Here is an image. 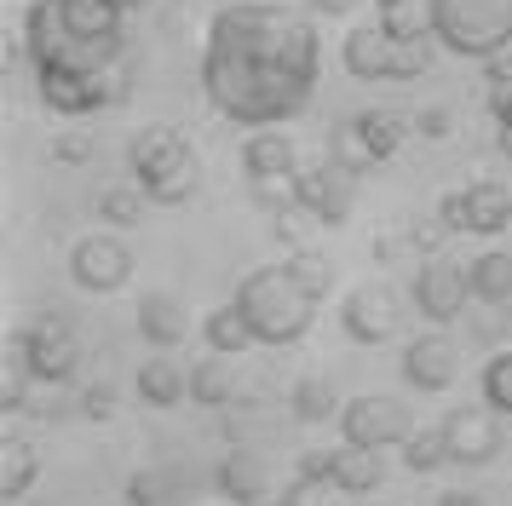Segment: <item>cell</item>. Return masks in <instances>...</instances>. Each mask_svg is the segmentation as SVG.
<instances>
[{
	"label": "cell",
	"mask_w": 512,
	"mask_h": 506,
	"mask_svg": "<svg viewBox=\"0 0 512 506\" xmlns=\"http://www.w3.org/2000/svg\"><path fill=\"white\" fill-rule=\"evenodd\" d=\"M323 69L317 23L288 6H225L208 23L202 87L236 127H282L311 104Z\"/></svg>",
	"instance_id": "cell-1"
},
{
	"label": "cell",
	"mask_w": 512,
	"mask_h": 506,
	"mask_svg": "<svg viewBox=\"0 0 512 506\" xmlns=\"http://www.w3.org/2000/svg\"><path fill=\"white\" fill-rule=\"evenodd\" d=\"M236 305H242V317L254 322L259 345H294L311 334V317H317L323 299L305 294L300 276L288 265H259V271H248L236 282Z\"/></svg>",
	"instance_id": "cell-2"
},
{
	"label": "cell",
	"mask_w": 512,
	"mask_h": 506,
	"mask_svg": "<svg viewBox=\"0 0 512 506\" xmlns=\"http://www.w3.org/2000/svg\"><path fill=\"white\" fill-rule=\"evenodd\" d=\"M127 161H133L139 190L156 207H179V202L196 196V156H190V144L173 133V127H144V133L133 138Z\"/></svg>",
	"instance_id": "cell-3"
},
{
	"label": "cell",
	"mask_w": 512,
	"mask_h": 506,
	"mask_svg": "<svg viewBox=\"0 0 512 506\" xmlns=\"http://www.w3.org/2000/svg\"><path fill=\"white\" fill-rule=\"evenodd\" d=\"M438 46L455 58H478L512 46V0H432Z\"/></svg>",
	"instance_id": "cell-4"
},
{
	"label": "cell",
	"mask_w": 512,
	"mask_h": 506,
	"mask_svg": "<svg viewBox=\"0 0 512 506\" xmlns=\"http://www.w3.org/2000/svg\"><path fill=\"white\" fill-rule=\"evenodd\" d=\"M432 46L438 41H397L386 23H363L351 29L340 46V64L357 81H415L432 69Z\"/></svg>",
	"instance_id": "cell-5"
},
{
	"label": "cell",
	"mask_w": 512,
	"mask_h": 506,
	"mask_svg": "<svg viewBox=\"0 0 512 506\" xmlns=\"http://www.w3.org/2000/svg\"><path fill=\"white\" fill-rule=\"evenodd\" d=\"M294 196L323 230H340L351 219V207H357V167H346L340 156L311 161V167L294 173Z\"/></svg>",
	"instance_id": "cell-6"
},
{
	"label": "cell",
	"mask_w": 512,
	"mask_h": 506,
	"mask_svg": "<svg viewBox=\"0 0 512 506\" xmlns=\"http://www.w3.org/2000/svg\"><path fill=\"white\" fill-rule=\"evenodd\" d=\"M18 345H24L29 368H35V380L41 386H64L75 374V363H81V340H75V328L58 311H47V317H35L18 334Z\"/></svg>",
	"instance_id": "cell-7"
},
{
	"label": "cell",
	"mask_w": 512,
	"mask_h": 506,
	"mask_svg": "<svg viewBox=\"0 0 512 506\" xmlns=\"http://www.w3.org/2000/svg\"><path fill=\"white\" fill-rule=\"evenodd\" d=\"M449 230H466V236H495V230L512 225V190L495 179H478L466 184V190H449L438 207Z\"/></svg>",
	"instance_id": "cell-8"
},
{
	"label": "cell",
	"mask_w": 512,
	"mask_h": 506,
	"mask_svg": "<svg viewBox=\"0 0 512 506\" xmlns=\"http://www.w3.org/2000/svg\"><path fill=\"white\" fill-rule=\"evenodd\" d=\"M340 432L357 449H392L409 437V409L397 397H351L340 409Z\"/></svg>",
	"instance_id": "cell-9"
},
{
	"label": "cell",
	"mask_w": 512,
	"mask_h": 506,
	"mask_svg": "<svg viewBox=\"0 0 512 506\" xmlns=\"http://www.w3.org/2000/svg\"><path fill=\"white\" fill-rule=\"evenodd\" d=\"M466 299H472V276H466V265H449V259H438V253H426V265L415 271L420 317H432L443 328V322H455L466 311Z\"/></svg>",
	"instance_id": "cell-10"
},
{
	"label": "cell",
	"mask_w": 512,
	"mask_h": 506,
	"mask_svg": "<svg viewBox=\"0 0 512 506\" xmlns=\"http://www.w3.org/2000/svg\"><path fill=\"white\" fill-rule=\"evenodd\" d=\"M70 276H75V288H87V294H116L133 276V253H127L121 236H87L70 253Z\"/></svg>",
	"instance_id": "cell-11"
},
{
	"label": "cell",
	"mask_w": 512,
	"mask_h": 506,
	"mask_svg": "<svg viewBox=\"0 0 512 506\" xmlns=\"http://www.w3.org/2000/svg\"><path fill=\"white\" fill-rule=\"evenodd\" d=\"M443 443H449V460L455 466H489L501 455V414L489 409H449L443 420Z\"/></svg>",
	"instance_id": "cell-12"
},
{
	"label": "cell",
	"mask_w": 512,
	"mask_h": 506,
	"mask_svg": "<svg viewBox=\"0 0 512 506\" xmlns=\"http://www.w3.org/2000/svg\"><path fill=\"white\" fill-rule=\"evenodd\" d=\"M403 386L415 391H449L461 380V345L449 334H420V340L403 345Z\"/></svg>",
	"instance_id": "cell-13"
},
{
	"label": "cell",
	"mask_w": 512,
	"mask_h": 506,
	"mask_svg": "<svg viewBox=\"0 0 512 506\" xmlns=\"http://www.w3.org/2000/svg\"><path fill=\"white\" fill-rule=\"evenodd\" d=\"M340 322H346V334L357 345H386L397 334V294L386 288V282H363V288L346 294Z\"/></svg>",
	"instance_id": "cell-14"
},
{
	"label": "cell",
	"mask_w": 512,
	"mask_h": 506,
	"mask_svg": "<svg viewBox=\"0 0 512 506\" xmlns=\"http://www.w3.org/2000/svg\"><path fill=\"white\" fill-rule=\"evenodd\" d=\"M242 167H248V179H294L300 173V144L294 133H282V127H254L248 144H242Z\"/></svg>",
	"instance_id": "cell-15"
},
{
	"label": "cell",
	"mask_w": 512,
	"mask_h": 506,
	"mask_svg": "<svg viewBox=\"0 0 512 506\" xmlns=\"http://www.w3.org/2000/svg\"><path fill=\"white\" fill-rule=\"evenodd\" d=\"M64 29L75 46H116L121 41V0H58Z\"/></svg>",
	"instance_id": "cell-16"
},
{
	"label": "cell",
	"mask_w": 512,
	"mask_h": 506,
	"mask_svg": "<svg viewBox=\"0 0 512 506\" xmlns=\"http://www.w3.org/2000/svg\"><path fill=\"white\" fill-rule=\"evenodd\" d=\"M133 317H139V334L156 345V351H173V345H185V334H190L185 299H173V294H144Z\"/></svg>",
	"instance_id": "cell-17"
},
{
	"label": "cell",
	"mask_w": 512,
	"mask_h": 506,
	"mask_svg": "<svg viewBox=\"0 0 512 506\" xmlns=\"http://www.w3.org/2000/svg\"><path fill=\"white\" fill-rule=\"evenodd\" d=\"M213 483H219V495H225L231 506H259L265 489H271V472H265L259 455H225L219 472H213Z\"/></svg>",
	"instance_id": "cell-18"
},
{
	"label": "cell",
	"mask_w": 512,
	"mask_h": 506,
	"mask_svg": "<svg viewBox=\"0 0 512 506\" xmlns=\"http://www.w3.org/2000/svg\"><path fill=\"white\" fill-rule=\"evenodd\" d=\"M328 478L340 483L346 495H369V489L386 483V460H380V449L346 443V449H328Z\"/></svg>",
	"instance_id": "cell-19"
},
{
	"label": "cell",
	"mask_w": 512,
	"mask_h": 506,
	"mask_svg": "<svg viewBox=\"0 0 512 506\" xmlns=\"http://www.w3.org/2000/svg\"><path fill=\"white\" fill-rule=\"evenodd\" d=\"M41 478V455H35V443L18 432L0 437V501H24L29 483Z\"/></svg>",
	"instance_id": "cell-20"
},
{
	"label": "cell",
	"mask_w": 512,
	"mask_h": 506,
	"mask_svg": "<svg viewBox=\"0 0 512 506\" xmlns=\"http://www.w3.org/2000/svg\"><path fill=\"white\" fill-rule=\"evenodd\" d=\"M185 391H190V374L173 363V357L156 351V357H144V363H139V397L150 403V409H179V403H185Z\"/></svg>",
	"instance_id": "cell-21"
},
{
	"label": "cell",
	"mask_w": 512,
	"mask_h": 506,
	"mask_svg": "<svg viewBox=\"0 0 512 506\" xmlns=\"http://www.w3.org/2000/svg\"><path fill=\"white\" fill-rule=\"evenodd\" d=\"M190 397H196L202 409H231V397H236V363L225 357V351H213L208 363L190 368Z\"/></svg>",
	"instance_id": "cell-22"
},
{
	"label": "cell",
	"mask_w": 512,
	"mask_h": 506,
	"mask_svg": "<svg viewBox=\"0 0 512 506\" xmlns=\"http://www.w3.org/2000/svg\"><path fill=\"white\" fill-rule=\"evenodd\" d=\"M351 127L363 133V144L374 150V161L397 156V150L409 144V133H415V121H403V115H392V110H357L351 115Z\"/></svg>",
	"instance_id": "cell-23"
},
{
	"label": "cell",
	"mask_w": 512,
	"mask_h": 506,
	"mask_svg": "<svg viewBox=\"0 0 512 506\" xmlns=\"http://www.w3.org/2000/svg\"><path fill=\"white\" fill-rule=\"evenodd\" d=\"M202 334H208V345L213 351H225V357H242L248 345H259V334H254V322L242 317V305H213L208 311V322H202Z\"/></svg>",
	"instance_id": "cell-24"
},
{
	"label": "cell",
	"mask_w": 512,
	"mask_h": 506,
	"mask_svg": "<svg viewBox=\"0 0 512 506\" xmlns=\"http://www.w3.org/2000/svg\"><path fill=\"white\" fill-rule=\"evenodd\" d=\"M466 276H472V299H484V305H512V253H478L472 265H466Z\"/></svg>",
	"instance_id": "cell-25"
},
{
	"label": "cell",
	"mask_w": 512,
	"mask_h": 506,
	"mask_svg": "<svg viewBox=\"0 0 512 506\" xmlns=\"http://www.w3.org/2000/svg\"><path fill=\"white\" fill-rule=\"evenodd\" d=\"M380 23L392 29L397 41H438L432 0H392V6H380Z\"/></svg>",
	"instance_id": "cell-26"
},
{
	"label": "cell",
	"mask_w": 512,
	"mask_h": 506,
	"mask_svg": "<svg viewBox=\"0 0 512 506\" xmlns=\"http://www.w3.org/2000/svg\"><path fill=\"white\" fill-rule=\"evenodd\" d=\"M288 409H294V420H305V426H323V420H340L334 386H328L323 374H305L300 386L288 391Z\"/></svg>",
	"instance_id": "cell-27"
},
{
	"label": "cell",
	"mask_w": 512,
	"mask_h": 506,
	"mask_svg": "<svg viewBox=\"0 0 512 506\" xmlns=\"http://www.w3.org/2000/svg\"><path fill=\"white\" fill-rule=\"evenodd\" d=\"M397 449H403V466H409V472H438V466H449L443 426H432V432H409Z\"/></svg>",
	"instance_id": "cell-28"
},
{
	"label": "cell",
	"mask_w": 512,
	"mask_h": 506,
	"mask_svg": "<svg viewBox=\"0 0 512 506\" xmlns=\"http://www.w3.org/2000/svg\"><path fill=\"white\" fill-rule=\"evenodd\" d=\"M288 271L300 276V288L305 294H317V299H328V288H334V265H328L323 253H311V248H300V253H288L282 259Z\"/></svg>",
	"instance_id": "cell-29"
},
{
	"label": "cell",
	"mask_w": 512,
	"mask_h": 506,
	"mask_svg": "<svg viewBox=\"0 0 512 506\" xmlns=\"http://www.w3.org/2000/svg\"><path fill=\"white\" fill-rule=\"evenodd\" d=\"M29 380H35V368H29V357H24V345L12 340V351H6V391H0V409H6V414H24Z\"/></svg>",
	"instance_id": "cell-30"
},
{
	"label": "cell",
	"mask_w": 512,
	"mask_h": 506,
	"mask_svg": "<svg viewBox=\"0 0 512 506\" xmlns=\"http://www.w3.org/2000/svg\"><path fill=\"white\" fill-rule=\"evenodd\" d=\"M484 403L512 420V351H495L484 363Z\"/></svg>",
	"instance_id": "cell-31"
},
{
	"label": "cell",
	"mask_w": 512,
	"mask_h": 506,
	"mask_svg": "<svg viewBox=\"0 0 512 506\" xmlns=\"http://www.w3.org/2000/svg\"><path fill=\"white\" fill-rule=\"evenodd\" d=\"M340 495H346V489H340L334 478H317V472H300V478L282 489L288 506H340Z\"/></svg>",
	"instance_id": "cell-32"
},
{
	"label": "cell",
	"mask_w": 512,
	"mask_h": 506,
	"mask_svg": "<svg viewBox=\"0 0 512 506\" xmlns=\"http://www.w3.org/2000/svg\"><path fill=\"white\" fill-rule=\"evenodd\" d=\"M144 202H150L144 190H104V196H98V219L116 225V230H133L139 213H144Z\"/></svg>",
	"instance_id": "cell-33"
},
{
	"label": "cell",
	"mask_w": 512,
	"mask_h": 506,
	"mask_svg": "<svg viewBox=\"0 0 512 506\" xmlns=\"http://www.w3.org/2000/svg\"><path fill=\"white\" fill-rule=\"evenodd\" d=\"M127 506H167V472L156 466H144L127 478Z\"/></svg>",
	"instance_id": "cell-34"
},
{
	"label": "cell",
	"mask_w": 512,
	"mask_h": 506,
	"mask_svg": "<svg viewBox=\"0 0 512 506\" xmlns=\"http://www.w3.org/2000/svg\"><path fill=\"white\" fill-rule=\"evenodd\" d=\"M449 236H455V230H449V219H443V213H432V219H415V225H409V248L438 253Z\"/></svg>",
	"instance_id": "cell-35"
},
{
	"label": "cell",
	"mask_w": 512,
	"mask_h": 506,
	"mask_svg": "<svg viewBox=\"0 0 512 506\" xmlns=\"http://www.w3.org/2000/svg\"><path fill=\"white\" fill-rule=\"evenodd\" d=\"M334 156L346 161V167H357V173H363V167H374V150L369 144H363V133H357V127H340V133H334Z\"/></svg>",
	"instance_id": "cell-36"
},
{
	"label": "cell",
	"mask_w": 512,
	"mask_h": 506,
	"mask_svg": "<svg viewBox=\"0 0 512 506\" xmlns=\"http://www.w3.org/2000/svg\"><path fill=\"white\" fill-rule=\"evenodd\" d=\"M484 81H489V92L512 87V46H501V52H489L484 58Z\"/></svg>",
	"instance_id": "cell-37"
},
{
	"label": "cell",
	"mask_w": 512,
	"mask_h": 506,
	"mask_svg": "<svg viewBox=\"0 0 512 506\" xmlns=\"http://www.w3.org/2000/svg\"><path fill=\"white\" fill-rule=\"evenodd\" d=\"M81 414H87V420H104V414H116V391L104 386V380H98V386H87V391H81Z\"/></svg>",
	"instance_id": "cell-38"
},
{
	"label": "cell",
	"mask_w": 512,
	"mask_h": 506,
	"mask_svg": "<svg viewBox=\"0 0 512 506\" xmlns=\"http://www.w3.org/2000/svg\"><path fill=\"white\" fill-rule=\"evenodd\" d=\"M415 133L420 138H449V133H455V115H449V110H420L415 115Z\"/></svg>",
	"instance_id": "cell-39"
},
{
	"label": "cell",
	"mask_w": 512,
	"mask_h": 506,
	"mask_svg": "<svg viewBox=\"0 0 512 506\" xmlns=\"http://www.w3.org/2000/svg\"><path fill=\"white\" fill-rule=\"evenodd\" d=\"M489 110H495V127L512 133V87L507 92H489Z\"/></svg>",
	"instance_id": "cell-40"
},
{
	"label": "cell",
	"mask_w": 512,
	"mask_h": 506,
	"mask_svg": "<svg viewBox=\"0 0 512 506\" xmlns=\"http://www.w3.org/2000/svg\"><path fill=\"white\" fill-rule=\"evenodd\" d=\"M52 156H58V161H87V156H93V150H87V144H81V138H64V144H58V150H52Z\"/></svg>",
	"instance_id": "cell-41"
},
{
	"label": "cell",
	"mask_w": 512,
	"mask_h": 506,
	"mask_svg": "<svg viewBox=\"0 0 512 506\" xmlns=\"http://www.w3.org/2000/svg\"><path fill=\"white\" fill-rule=\"evenodd\" d=\"M438 506H484V495H472V489H449V495H438Z\"/></svg>",
	"instance_id": "cell-42"
},
{
	"label": "cell",
	"mask_w": 512,
	"mask_h": 506,
	"mask_svg": "<svg viewBox=\"0 0 512 506\" xmlns=\"http://www.w3.org/2000/svg\"><path fill=\"white\" fill-rule=\"evenodd\" d=\"M351 6H357V0H311V12H323V18H340Z\"/></svg>",
	"instance_id": "cell-43"
},
{
	"label": "cell",
	"mask_w": 512,
	"mask_h": 506,
	"mask_svg": "<svg viewBox=\"0 0 512 506\" xmlns=\"http://www.w3.org/2000/svg\"><path fill=\"white\" fill-rule=\"evenodd\" d=\"M121 6H127V12H144V6H150V0H121Z\"/></svg>",
	"instance_id": "cell-44"
},
{
	"label": "cell",
	"mask_w": 512,
	"mask_h": 506,
	"mask_svg": "<svg viewBox=\"0 0 512 506\" xmlns=\"http://www.w3.org/2000/svg\"><path fill=\"white\" fill-rule=\"evenodd\" d=\"M259 506H288V501H259Z\"/></svg>",
	"instance_id": "cell-45"
},
{
	"label": "cell",
	"mask_w": 512,
	"mask_h": 506,
	"mask_svg": "<svg viewBox=\"0 0 512 506\" xmlns=\"http://www.w3.org/2000/svg\"><path fill=\"white\" fill-rule=\"evenodd\" d=\"M374 6H392V0H374Z\"/></svg>",
	"instance_id": "cell-46"
},
{
	"label": "cell",
	"mask_w": 512,
	"mask_h": 506,
	"mask_svg": "<svg viewBox=\"0 0 512 506\" xmlns=\"http://www.w3.org/2000/svg\"><path fill=\"white\" fill-rule=\"evenodd\" d=\"M363 506H374V501H363Z\"/></svg>",
	"instance_id": "cell-47"
}]
</instances>
